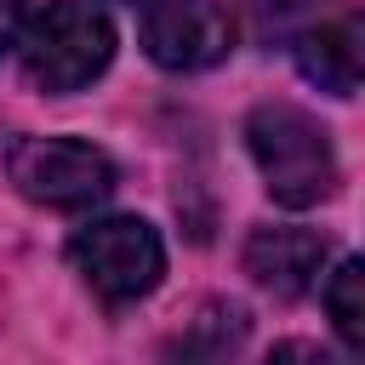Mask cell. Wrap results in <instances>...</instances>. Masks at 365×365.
<instances>
[{
  "label": "cell",
  "instance_id": "cell-1",
  "mask_svg": "<svg viewBox=\"0 0 365 365\" xmlns=\"http://www.w3.org/2000/svg\"><path fill=\"white\" fill-rule=\"evenodd\" d=\"M245 148L262 171V188L279 205L308 211L336 194V148L314 114H302L291 103H262L245 120Z\"/></svg>",
  "mask_w": 365,
  "mask_h": 365
},
{
  "label": "cell",
  "instance_id": "cell-2",
  "mask_svg": "<svg viewBox=\"0 0 365 365\" xmlns=\"http://www.w3.org/2000/svg\"><path fill=\"white\" fill-rule=\"evenodd\" d=\"M23 74L40 91H80L114 57V23L91 0H51L23 29Z\"/></svg>",
  "mask_w": 365,
  "mask_h": 365
},
{
  "label": "cell",
  "instance_id": "cell-3",
  "mask_svg": "<svg viewBox=\"0 0 365 365\" xmlns=\"http://www.w3.org/2000/svg\"><path fill=\"white\" fill-rule=\"evenodd\" d=\"M68 262L80 268V279L103 297V302H137L160 285L165 274V245L143 217H97L86 228H74L68 240Z\"/></svg>",
  "mask_w": 365,
  "mask_h": 365
},
{
  "label": "cell",
  "instance_id": "cell-4",
  "mask_svg": "<svg viewBox=\"0 0 365 365\" xmlns=\"http://www.w3.org/2000/svg\"><path fill=\"white\" fill-rule=\"evenodd\" d=\"M6 171L17 194L46 211H86L114 194V160L80 137H23L11 143Z\"/></svg>",
  "mask_w": 365,
  "mask_h": 365
},
{
  "label": "cell",
  "instance_id": "cell-5",
  "mask_svg": "<svg viewBox=\"0 0 365 365\" xmlns=\"http://www.w3.org/2000/svg\"><path fill=\"white\" fill-rule=\"evenodd\" d=\"M234 46V17L222 11V0H143V51L171 68V74H194L222 63Z\"/></svg>",
  "mask_w": 365,
  "mask_h": 365
},
{
  "label": "cell",
  "instance_id": "cell-6",
  "mask_svg": "<svg viewBox=\"0 0 365 365\" xmlns=\"http://www.w3.org/2000/svg\"><path fill=\"white\" fill-rule=\"evenodd\" d=\"M331 245L314 228H291V222H262L245 240V274L257 285H268L274 297H308L319 285Z\"/></svg>",
  "mask_w": 365,
  "mask_h": 365
},
{
  "label": "cell",
  "instance_id": "cell-7",
  "mask_svg": "<svg viewBox=\"0 0 365 365\" xmlns=\"http://www.w3.org/2000/svg\"><path fill=\"white\" fill-rule=\"evenodd\" d=\"M291 40H297L302 80H314L331 97H354L359 91V17H314Z\"/></svg>",
  "mask_w": 365,
  "mask_h": 365
},
{
  "label": "cell",
  "instance_id": "cell-8",
  "mask_svg": "<svg viewBox=\"0 0 365 365\" xmlns=\"http://www.w3.org/2000/svg\"><path fill=\"white\" fill-rule=\"evenodd\" d=\"M359 291H365V268L354 257L336 262V274L325 279V314H331V325H336V336L348 348H365V302H359Z\"/></svg>",
  "mask_w": 365,
  "mask_h": 365
},
{
  "label": "cell",
  "instance_id": "cell-9",
  "mask_svg": "<svg viewBox=\"0 0 365 365\" xmlns=\"http://www.w3.org/2000/svg\"><path fill=\"white\" fill-rule=\"evenodd\" d=\"M245 11H251V23H257V34L274 40V34L308 29V23L325 11V0H245Z\"/></svg>",
  "mask_w": 365,
  "mask_h": 365
},
{
  "label": "cell",
  "instance_id": "cell-10",
  "mask_svg": "<svg viewBox=\"0 0 365 365\" xmlns=\"http://www.w3.org/2000/svg\"><path fill=\"white\" fill-rule=\"evenodd\" d=\"M23 11H29V0H0V57L17 46V34H23Z\"/></svg>",
  "mask_w": 365,
  "mask_h": 365
},
{
  "label": "cell",
  "instance_id": "cell-11",
  "mask_svg": "<svg viewBox=\"0 0 365 365\" xmlns=\"http://www.w3.org/2000/svg\"><path fill=\"white\" fill-rule=\"evenodd\" d=\"M125 6H143V0H125Z\"/></svg>",
  "mask_w": 365,
  "mask_h": 365
}]
</instances>
